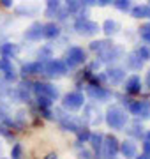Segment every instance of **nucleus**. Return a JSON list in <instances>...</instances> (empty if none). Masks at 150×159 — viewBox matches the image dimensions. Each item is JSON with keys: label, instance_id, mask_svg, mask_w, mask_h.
I'll return each instance as SVG.
<instances>
[{"label": "nucleus", "instance_id": "f257e3e1", "mask_svg": "<svg viewBox=\"0 0 150 159\" xmlns=\"http://www.w3.org/2000/svg\"><path fill=\"white\" fill-rule=\"evenodd\" d=\"M104 120H106V124L110 125L111 129L122 131L127 125V122H129V115H127V111L122 108L120 104H111L110 108L106 110Z\"/></svg>", "mask_w": 150, "mask_h": 159}, {"label": "nucleus", "instance_id": "f03ea898", "mask_svg": "<svg viewBox=\"0 0 150 159\" xmlns=\"http://www.w3.org/2000/svg\"><path fill=\"white\" fill-rule=\"evenodd\" d=\"M74 30L80 35H83V37H92V35L101 32V25L92 21L87 14H80L74 21Z\"/></svg>", "mask_w": 150, "mask_h": 159}, {"label": "nucleus", "instance_id": "7ed1b4c3", "mask_svg": "<svg viewBox=\"0 0 150 159\" xmlns=\"http://www.w3.org/2000/svg\"><path fill=\"white\" fill-rule=\"evenodd\" d=\"M42 73L46 74L48 78L51 80H57V78H64L65 74L69 73V67L65 66L64 60H58V58H50L44 62V69H42Z\"/></svg>", "mask_w": 150, "mask_h": 159}, {"label": "nucleus", "instance_id": "20e7f679", "mask_svg": "<svg viewBox=\"0 0 150 159\" xmlns=\"http://www.w3.org/2000/svg\"><path fill=\"white\" fill-rule=\"evenodd\" d=\"M85 106V96H83V92L80 90H73V92H67L62 99V110L65 111H78Z\"/></svg>", "mask_w": 150, "mask_h": 159}, {"label": "nucleus", "instance_id": "39448f33", "mask_svg": "<svg viewBox=\"0 0 150 159\" xmlns=\"http://www.w3.org/2000/svg\"><path fill=\"white\" fill-rule=\"evenodd\" d=\"M65 66L69 69L80 67L81 64L87 62V51L83 50L81 46H71L69 50L65 51Z\"/></svg>", "mask_w": 150, "mask_h": 159}, {"label": "nucleus", "instance_id": "423d86ee", "mask_svg": "<svg viewBox=\"0 0 150 159\" xmlns=\"http://www.w3.org/2000/svg\"><path fill=\"white\" fill-rule=\"evenodd\" d=\"M87 96L90 97V99H94V101L106 102L113 97V92L108 90V89L103 87L101 83H90V85L87 87Z\"/></svg>", "mask_w": 150, "mask_h": 159}, {"label": "nucleus", "instance_id": "0eeeda50", "mask_svg": "<svg viewBox=\"0 0 150 159\" xmlns=\"http://www.w3.org/2000/svg\"><path fill=\"white\" fill-rule=\"evenodd\" d=\"M127 111L139 120H148L150 119V101H131Z\"/></svg>", "mask_w": 150, "mask_h": 159}, {"label": "nucleus", "instance_id": "6e6552de", "mask_svg": "<svg viewBox=\"0 0 150 159\" xmlns=\"http://www.w3.org/2000/svg\"><path fill=\"white\" fill-rule=\"evenodd\" d=\"M0 73H2L4 81H7V83H16L18 81V71L12 66L11 58H7V57L0 58Z\"/></svg>", "mask_w": 150, "mask_h": 159}, {"label": "nucleus", "instance_id": "1a4fd4ad", "mask_svg": "<svg viewBox=\"0 0 150 159\" xmlns=\"http://www.w3.org/2000/svg\"><path fill=\"white\" fill-rule=\"evenodd\" d=\"M32 90L35 92V96H44L48 97V99H51V101H57L58 96H60V92H58V89L55 85H51V83H34L32 85Z\"/></svg>", "mask_w": 150, "mask_h": 159}, {"label": "nucleus", "instance_id": "9d476101", "mask_svg": "<svg viewBox=\"0 0 150 159\" xmlns=\"http://www.w3.org/2000/svg\"><path fill=\"white\" fill-rule=\"evenodd\" d=\"M122 55H124V50H122L120 46L111 44L110 48H106L104 51L99 53V62L101 64H113L118 58H122Z\"/></svg>", "mask_w": 150, "mask_h": 159}, {"label": "nucleus", "instance_id": "9b49d317", "mask_svg": "<svg viewBox=\"0 0 150 159\" xmlns=\"http://www.w3.org/2000/svg\"><path fill=\"white\" fill-rule=\"evenodd\" d=\"M118 147H120V142L117 140L115 134H106L103 142V156L104 157H115L118 152Z\"/></svg>", "mask_w": 150, "mask_h": 159}, {"label": "nucleus", "instance_id": "f8f14e48", "mask_svg": "<svg viewBox=\"0 0 150 159\" xmlns=\"http://www.w3.org/2000/svg\"><path fill=\"white\" fill-rule=\"evenodd\" d=\"M143 89V81L139 78L138 74H131L127 80H124V90L131 96H138L139 92Z\"/></svg>", "mask_w": 150, "mask_h": 159}, {"label": "nucleus", "instance_id": "ddd939ff", "mask_svg": "<svg viewBox=\"0 0 150 159\" xmlns=\"http://www.w3.org/2000/svg\"><path fill=\"white\" fill-rule=\"evenodd\" d=\"M81 119L85 120L87 124H90V125H97L99 122L103 120V117H101V111H99L94 104H88V106H85V110H83Z\"/></svg>", "mask_w": 150, "mask_h": 159}, {"label": "nucleus", "instance_id": "4468645a", "mask_svg": "<svg viewBox=\"0 0 150 159\" xmlns=\"http://www.w3.org/2000/svg\"><path fill=\"white\" fill-rule=\"evenodd\" d=\"M60 34H62V29H60V25L55 21H48L42 25V37L48 41H53L57 39V37H60Z\"/></svg>", "mask_w": 150, "mask_h": 159}, {"label": "nucleus", "instance_id": "2eb2a0df", "mask_svg": "<svg viewBox=\"0 0 150 159\" xmlns=\"http://www.w3.org/2000/svg\"><path fill=\"white\" fill-rule=\"evenodd\" d=\"M118 152L122 156H126V157H136L138 156V145L134 142V138H127L124 142L120 143V147H118Z\"/></svg>", "mask_w": 150, "mask_h": 159}, {"label": "nucleus", "instance_id": "dca6fc26", "mask_svg": "<svg viewBox=\"0 0 150 159\" xmlns=\"http://www.w3.org/2000/svg\"><path fill=\"white\" fill-rule=\"evenodd\" d=\"M104 73H106V80L113 85H118L126 80V69L122 67H108Z\"/></svg>", "mask_w": 150, "mask_h": 159}, {"label": "nucleus", "instance_id": "f3484780", "mask_svg": "<svg viewBox=\"0 0 150 159\" xmlns=\"http://www.w3.org/2000/svg\"><path fill=\"white\" fill-rule=\"evenodd\" d=\"M103 142H104V134L103 133H90V138H88V142L90 143V148H92V154L95 156H103Z\"/></svg>", "mask_w": 150, "mask_h": 159}, {"label": "nucleus", "instance_id": "a211bd4d", "mask_svg": "<svg viewBox=\"0 0 150 159\" xmlns=\"http://www.w3.org/2000/svg\"><path fill=\"white\" fill-rule=\"evenodd\" d=\"M42 69H44V62H27L21 66V71L20 73L23 76H35V74H42Z\"/></svg>", "mask_w": 150, "mask_h": 159}, {"label": "nucleus", "instance_id": "6ab92c4d", "mask_svg": "<svg viewBox=\"0 0 150 159\" xmlns=\"http://www.w3.org/2000/svg\"><path fill=\"white\" fill-rule=\"evenodd\" d=\"M25 39L27 41H41L42 39V23L41 21L30 23V27L25 30Z\"/></svg>", "mask_w": 150, "mask_h": 159}, {"label": "nucleus", "instance_id": "aec40b11", "mask_svg": "<svg viewBox=\"0 0 150 159\" xmlns=\"http://www.w3.org/2000/svg\"><path fill=\"white\" fill-rule=\"evenodd\" d=\"M58 122H60V127H62L64 131H71V133H76V129L80 127V122H78L74 117H71L69 111H65V113L58 119Z\"/></svg>", "mask_w": 150, "mask_h": 159}, {"label": "nucleus", "instance_id": "412c9836", "mask_svg": "<svg viewBox=\"0 0 150 159\" xmlns=\"http://www.w3.org/2000/svg\"><path fill=\"white\" fill-rule=\"evenodd\" d=\"M101 32H104L106 37H111V35H115L120 32V23L117 21V20H106L101 25Z\"/></svg>", "mask_w": 150, "mask_h": 159}, {"label": "nucleus", "instance_id": "4be33fe9", "mask_svg": "<svg viewBox=\"0 0 150 159\" xmlns=\"http://www.w3.org/2000/svg\"><path fill=\"white\" fill-rule=\"evenodd\" d=\"M129 12L136 20H145V18H150V6L148 4H138V6L131 7Z\"/></svg>", "mask_w": 150, "mask_h": 159}, {"label": "nucleus", "instance_id": "5701e85b", "mask_svg": "<svg viewBox=\"0 0 150 159\" xmlns=\"http://www.w3.org/2000/svg\"><path fill=\"white\" fill-rule=\"evenodd\" d=\"M126 66L131 71H139V69L143 67V60L138 57L136 51H131V53H127V57H126Z\"/></svg>", "mask_w": 150, "mask_h": 159}, {"label": "nucleus", "instance_id": "b1692460", "mask_svg": "<svg viewBox=\"0 0 150 159\" xmlns=\"http://www.w3.org/2000/svg\"><path fill=\"white\" fill-rule=\"evenodd\" d=\"M18 53H20V46L16 43H4V44H0V55L2 57L14 58Z\"/></svg>", "mask_w": 150, "mask_h": 159}, {"label": "nucleus", "instance_id": "393cba45", "mask_svg": "<svg viewBox=\"0 0 150 159\" xmlns=\"http://www.w3.org/2000/svg\"><path fill=\"white\" fill-rule=\"evenodd\" d=\"M124 131H127V134L131 138H134V140H139V138L145 136V127L139 122H133L131 125H126Z\"/></svg>", "mask_w": 150, "mask_h": 159}, {"label": "nucleus", "instance_id": "a878e982", "mask_svg": "<svg viewBox=\"0 0 150 159\" xmlns=\"http://www.w3.org/2000/svg\"><path fill=\"white\" fill-rule=\"evenodd\" d=\"M46 2V16L53 18V14H57V11L62 7L64 0H44Z\"/></svg>", "mask_w": 150, "mask_h": 159}, {"label": "nucleus", "instance_id": "bb28decb", "mask_svg": "<svg viewBox=\"0 0 150 159\" xmlns=\"http://www.w3.org/2000/svg\"><path fill=\"white\" fill-rule=\"evenodd\" d=\"M113 44V43H111L110 39H103V41H92V43H90V50L92 51H95V53H101V51H104L106 50V48H110V46Z\"/></svg>", "mask_w": 150, "mask_h": 159}, {"label": "nucleus", "instance_id": "cd10ccee", "mask_svg": "<svg viewBox=\"0 0 150 159\" xmlns=\"http://www.w3.org/2000/svg\"><path fill=\"white\" fill-rule=\"evenodd\" d=\"M88 138H90V129H88L87 125H83V127H78L76 129V140H78V143H87Z\"/></svg>", "mask_w": 150, "mask_h": 159}, {"label": "nucleus", "instance_id": "c85d7f7f", "mask_svg": "<svg viewBox=\"0 0 150 159\" xmlns=\"http://www.w3.org/2000/svg\"><path fill=\"white\" fill-rule=\"evenodd\" d=\"M136 53H138V57L143 60V62H148L150 60V46L148 44H141L139 48H136Z\"/></svg>", "mask_w": 150, "mask_h": 159}, {"label": "nucleus", "instance_id": "c756f323", "mask_svg": "<svg viewBox=\"0 0 150 159\" xmlns=\"http://www.w3.org/2000/svg\"><path fill=\"white\" fill-rule=\"evenodd\" d=\"M131 2H133V0H113V6H115L118 11H122V12H129L131 11V7H133Z\"/></svg>", "mask_w": 150, "mask_h": 159}, {"label": "nucleus", "instance_id": "7c9ffc66", "mask_svg": "<svg viewBox=\"0 0 150 159\" xmlns=\"http://www.w3.org/2000/svg\"><path fill=\"white\" fill-rule=\"evenodd\" d=\"M138 34H139V37H141L145 43H150V21L148 23H143V25L139 27Z\"/></svg>", "mask_w": 150, "mask_h": 159}, {"label": "nucleus", "instance_id": "2f4dec72", "mask_svg": "<svg viewBox=\"0 0 150 159\" xmlns=\"http://www.w3.org/2000/svg\"><path fill=\"white\" fill-rule=\"evenodd\" d=\"M65 2V9L69 12H78L81 9V0H64Z\"/></svg>", "mask_w": 150, "mask_h": 159}, {"label": "nucleus", "instance_id": "473e14b6", "mask_svg": "<svg viewBox=\"0 0 150 159\" xmlns=\"http://www.w3.org/2000/svg\"><path fill=\"white\" fill-rule=\"evenodd\" d=\"M37 57H39L41 62L50 60V58H51V48H50V46H42V48L39 50V53H37Z\"/></svg>", "mask_w": 150, "mask_h": 159}, {"label": "nucleus", "instance_id": "72a5a7b5", "mask_svg": "<svg viewBox=\"0 0 150 159\" xmlns=\"http://www.w3.org/2000/svg\"><path fill=\"white\" fill-rule=\"evenodd\" d=\"M37 106L39 108H51V104H53V101L51 99H48V97H44V96H37Z\"/></svg>", "mask_w": 150, "mask_h": 159}, {"label": "nucleus", "instance_id": "f704fd0d", "mask_svg": "<svg viewBox=\"0 0 150 159\" xmlns=\"http://www.w3.org/2000/svg\"><path fill=\"white\" fill-rule=\"evenodd\" d=\"M141 157L143 159H150V140L145 138L141 143Z\"/></svg>", "mask_w": 150, "mask_h": 159}, {"label": "nucleus", "instance_id": "c9c22d12", "mask_svg": "<svg viewBox=\"0 0 150 159\" xmlns=\"http://www.w3.org/2000/svg\"><path fill=\"white\" fill-rule=\"evenodd\" d=\"M11 156L14 159H18V157H21V156H23V147H21V143H14V145H12Z\"/></svg>", "mask_w": 150, "mask_h": 159}, {"label": "nucleus", "instance_id": "e433bc0d", "mask_svg": "<svg viewBox=\"0 0 150 159\" xmlns=\"http://www.w3.org/2000/svg\"><path fill=\"white\" fill-rule=\"evenodd\" d=\"M110 4H113V0H95V6H99V7H106Z\"/></svg>", "mask_w": 150, "mask_h": 159}, {"label": "nucleus", "instance_id": "4c0bfd02", "mask_svg": "<svg viewBox=\"0 0 150 159\" xmlns=\"http://www.w3.org/2000/svg\"><path fill=\"white\" fill-rule=\"evenodd\" d=\"M95 6V0H81V7H92Z\"/></svg>", "mask_w": 150, "mask_h": 159}, {"label": "nucleus", "instance_id": "58836bf2", "mask_svg": "<svg viewBox=\"0 0 150 159\" xmlns=\"http://www.w3.org/2000/svg\"><path fill=\"white\" fill-rule=\"evenodd\" d=\"M0 4L4 7H12V4H14V0H0Z\"/></svg>", "mask_w": 150, "mask_h": 159}, {"label": "nucleus", "instance_id": "ea45409f", "mask_svg": "<svg viewBox=\"0 0 150 159\" xmlns=\"http://www.w3.org/2000/svg\"><path fill=\"white\" fill-rule=\"evenodd\" d=\"M7 94V90H6V87L2 85V83H0V101H2V99H4V96H6Z\"/></svg>", "mask_w": 150, "mask_h": 159}, {"label": "nucleus", "instance_id": "a19ab883", "mask_svg": "<svg viewBox=\"0 0 150 159\" xmlns=\"http://www.w3.org/2000/svg\"><path fill=\"white\" fill-rule=\"evenodd\" d=\"M145 85L150 89V71H147V76H145Z\"/></svg>", "mask_w": 150, "mask_h": 159}, {"label": "nucleus", "instance_id": "79ce46f5", "mask_svg": "<svg viewBox=\"0 0 150 159\" xmlns=\"http://www.w3.org/2000/svg\"><path fill=\"white\" fill-rule=\"evenodd\" d=\"M148 2H150V0H148Z\"/></svg>", "mask_w": 150, "mask_h": 159}]
</instances>
